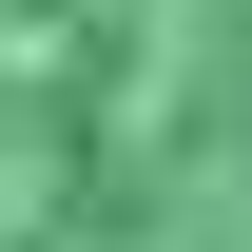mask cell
<instances>
[{
	"instance_id": "cell-1",
	"label": "cell",
	"mask_w": 252,
	"mask_h": 252,
	"mask_svg": "<svg viewBox=\"0 0 252 252\" xmlns=\"http://www.w3.org/2000/svg\"><path fill=\"white\" fill-rule=\"evenodd\" d=\"M0 252H252V0H0Z\"/></svg>"
}]
</instances>
